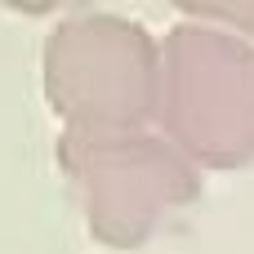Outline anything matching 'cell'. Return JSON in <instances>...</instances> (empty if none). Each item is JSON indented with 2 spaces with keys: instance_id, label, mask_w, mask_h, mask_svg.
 <instances>
[{
  "instance_id": "277c9868",
  "label": "cell",
  "mask_w": 254,
  "mask_h": 254,
  "mask_svg": "<svg viewBox=\"0 0 254 254\" xmlns=\"http://www.w3.org/2000/svg\"><path fill=\"white\" fill-rule=\"evenodd\" d=\"M183 18H196V22H210V27H223L241 40L254 45V0H237V4H214V0H183L179 4Z\"/></svg>"
},
{
  "instance_id": "7a4b0ae2",
  "label": "cell",
  "mask_w": 254,
  "mask_h": 254,
  "mask_svg": "<svg viewBox=\"0 0 254 254\" xmlns=\"http://www.w3.org/2000/svg\"><path fill=\"white\" fill-rule=\"evenodd\" d=\"M165 138L196 170H241L254 161V45L179 18L161 40Z\"/></svg>"
},
{
  "instance_id": "6da1fadb",
  "label": "cell",
  "mask_w": 254,
  "mask_h": 254,
  "mask_svg": "<svg viewBox=\"0 0 254 254\" xmlns=\"http://www.w3.org/2000/svg\"><path fill=\"white\" fill-rule=\"evenodd\" d=\"M45 98L76 134H138L161 107V40L125 18L80 9L40 54Z\"/></svg>"
},
{
  "instance_id": "3957f363",
  "label": "cell",
  "mask_w": 254,
  "mask_h": 254,
  "mask_svg": "<svg viewBox=\"0 0 254 254\" xmlns=\"http://www.w3.org/2000/svg\"><path fill=\"white\" fill-rule=\"evenodd\" d=\"M58 165L71 179L85 228L107 250L147 246L174 214L201 201V170L165 134H58Z\"/></svg>"
}]
</instances>
